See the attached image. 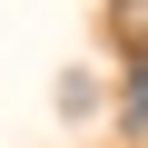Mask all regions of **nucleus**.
<instances>
[{
    "label": "nucleus",
    "mask_w": 148,
    "mask_h": 148,
    "mask_svg": "<svg viewBox=\"0 0 148 148\" xmlns=\"http://www.w3.org/2000/svg\"><path fill=\"white\" fill-rule=\"evenodd\" d=\"M119 128L128 138L148 128V40H138V69H128V89H119Z\"/></svg>",
    "instance_id": "f257e3e1"
}]
</instances>
